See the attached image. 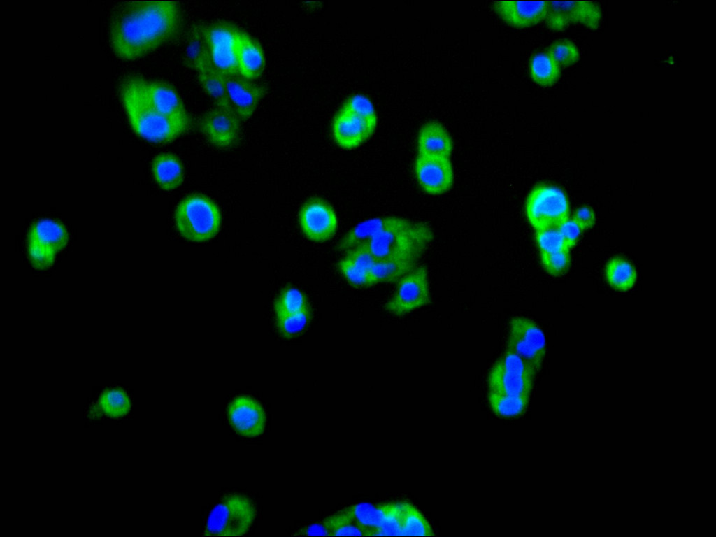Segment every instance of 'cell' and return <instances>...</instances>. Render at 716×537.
Returning <instances> with one entry per match:
<instances>
[{
	"mask_svg": "<svg viewBox=\"0 0 716 537\" xmlns=\"http://www.w3.org/2000/svg\"><path fill=\"white\" fill-rule=\"evenodd\" d=\"M410 220L395 216L379 217L366 220L352 227L339 241L337 248L341 251L365 243L384 231L408 224Z\"/></svg>",
	"mask_w": 716,
	"mask_h": 537,
	"instance_id": "20",
	"label": "cell"
},
{
	"mask_svg": "<svg viewBox=\"0 0 716 537\" xmlns=\"http://www.w3.org/2000/svg\"><path fill=\"white\" fill-rule=\"evenodd\" d=\"M235 53L239 76L250 81L261 76L265 66L263 49L257 40L240 29L236 35Z\"/></svg>",
	"mask_w": 716,
	"mask_h": 537,
	"instance_id": "19",
	"label": "cell"
},
{
	"mask_svg": "<svg viewBox=\"0 0 716 537\" xmlns=\"http://www.w3.org/2000/svg\"><path fill=\"white\" fill-rule=\"evenodd\" d=\"M541 264L550 275L557 276L568 269L571 263L570 250H561L549 253H540Z\"/></svg>",
	"mask_w": 716,
	"mask_h": 537,
	"instance_id": "38",
	"label": "cell"
},
{
	"mask_svg": "<svg viewBox=\"0 0 716 537\" xmlns=\"http://www.w3.org/2000/svg\"><path fill=\"white\" fill-rule=\"evenodd\" d=\"M338 266L350 285L355 287L368 286V274L356 266L345 257L338 262Z\"/></svg>",
	"mask_w": 716,
	"mask_h": 537,
	"instance_id": "39",
	"label": "cell"
},
{
	"mask_svg": "<svg viewBox=\"0 0 716 537\" xmlns=\"http://www.w3.org/2000/svg\"><path fill=\"white\" fill-rule=\"evenodd\" d=\"M420 257L399 255L378 259L368 273V286L399 280L417 266Z\"/></svg>",
	"mask_w": 716,
	"mask_h": 537,
	"instance_id": "23",
	"label": "cell"
},
{
	"mask_svg": "<svg viewBox=\"0 0 716 537\" xmlns=\"http://www.w3.org/2000/svg\"><path fill=\"white\" fill-rule=\"evenodd\" d=\"M296 536H329V531L327 526L323 522H315L310 524L298 530Z\"/></svg>",
	"mask_w": 716,
	"mask_h": 537,
	"instance_id": "44",
	"label": "cell"
},
{
	"mask_svg": "<svg viewBox=\"0 0 716 537\" xmlns=\"http://www.w3.org/2000/svg\"><path fill=\"white\" fill-rule=\"evenodd\" d=\"M404 502L389 503L383 522L372 536H401Z\"/></svg>",
	"mask_w": 716,
	"mask_h": 537,
	"instance_id": "34",
	"label": "cell"
},
{
	"mask_svg": "<svg viewBox=\"0 0 716 537\" xmlns=\"http://www.w3.org/2000/svg\"><path fill=\"white\" fill-rule=\"evenodd\" d=\"M99 404L108 415L118 417L125 415L130 408V401L127 394L120 389L104 391L100 396Z\"/></svg>",
	"mask_w": 716,
	"mask_h": 537,
	"instance_id": "33",
	"label": "cell"
},
{
	"mask_svg": "<svg viewBox=\"0 0 716 537\" xmlns=\"http://www.w3.org/2000/svg\"><path fill=\"white\" fill-rule=\"evenodd\" d=\"M222 76L228 99L236 115L241 121L251 117L266 93V87L247 80L238 74Z\"/></svg>",
	"mask_w": 716,
	"mask_h": 537,
	"instance_id": "15",
	"label": "cell"
},
{
	"mask_svg": "<svg viewBox=\"0 0 716 537\" xmlns=\"http://www.w3.org/2000/svg\"><path fill=\"white\" fill-rule=\"evenodd\" d=\"M299 223L310 241L323 243L336 233L338 221L336 211L326 201L315 197L308 200L299 213Z\"/></svg>",
	"mask_w": 716,
	"mask_h": 537,
	"instance_id": "12",
	"label": "cell"
},
{
	"mask_svg": "<svg viewBox=\"0 0 716 537\" xmlns=\"http://www.w3.org/2000/svg\"><path fill=\"white\" fill-rule=\"evenodd\" d=\"M528 222L535 229L557 227L569 217V203L559 187L541 185L528 194L525 203Z\"/></svg>",
	"mask_w": 716,
	"mask_h": 537,
	"instance_id": "7",
	"label": "cell"
},
{
	"mask_svg": "<svg viewBox=\"0 0 716 537\" xmlns=\"http://www.w3.org/2000/svg\"><path fill=\"white\" fill-rule=\"evenodd\" d=\"M228 420L240 435L255 437L264 431L266 417L259 402L247 396L236 397L227 408Z\"/></svg>",
	"mask_w": 716,
	"mask_h": 537,
	"instance_id": "17",
	"label": "cell"
},
{
	"mask_svg": "<svg viewBox=\"0 0 716 537\" xmlns=\"http://www.w3.org/2000/svg\"><path fill=\"white\" fill-rule=\"evenodd\" d=\"M536 374L515 354L506 350L489 373L488 392L531 397Z\"/></svg>",
	"mask_w": 716,
	"mask_h": 537,
	"instance_id": "6",
	"label": "cell"
},
{
	"mask_svg": "<svg viewBox=\"0 0 716 537\" xmlns=\"http://www.w3.org/2000/svg\"><path fill=\"white\" fill-rule=\"evenodd\" d=\"M311 317L308 308L296 313L277 318V327L285 337L291 338L301 334L307 327Z\"/></svg>",
	"mask_w": 716,
	"mask_h": 537,
	"instance_id": "35",
	"label": "cell"
},
{
	"mask_svg": "<svg viewBox=\"0 0 716 537\" xmlns=\"http://www.w3.org/2000/svg\"><path fill=\"white\" fill-rule=\"evenodd\" d=\"M434 531L423 514L413 504L404 502L401 536H433Z\"/></svg>",
	"mask_w": 716,
	"mask_h": 537,
	"instance_id": "31",
	"label": "cell"
},
{
	"mask_svg": "<svg viewBox=\"0 0 716 537\" xmlns=\"http://www.w3.org/2000/svg\"><path fill=\"white\" fill-rule=\"evenodd\" d=\"M529 69L533 81L541 86H552L560 78V66L547 52L534 55L529 60Z\"/></svg>",
	"mask_w": 716,
	"mask_h": 537,
	"instance_id": "27",
	"label": "cell"
},
{
	"mask_svg": "<svg viewBox=\"0 0 716 537\" xmlns=\"http://www.w3.org/2000/svg\"><path fill=\"white\" fill-rule=\"evenodd\" d=\"M580 229L586 230L593 227L596 222V216L593 209L589 206L578 208L572 217Z\"/></svg>",
	"mask_w": 716,
	"mask_h": 537,
	"instance_id": "43",
	"label": "cell"
},
{
	"mask_svg": "<svg viewBox=\"0 0 716 537\" xmlns=\"http://www.w3.org/2000/svg\"><path fill=\"white\" fill-rule=\"evenodd\" d=\"M535 238L540 253L568 250L557 227L535 230Z\"/></svg>",
	"mask_w": 716,
	"mask_h": 537,
	"instance_id": "37",
	"label": "cell"
},
{
	"mask_svg": "<svg viewBox=\"0 0 716 537\" xmlns=\"http://www.w3.org/2000/svg\"><path fill=\"white\" fill-rule=\"evenodd\" d=\"M238 28L226 21L203 26V34L213 66L222 75L238 74L235 39Z\"/></svg>",
	"mask_w": 716,
	"mask_h": 537,
	"instance_id": "9",
	"label": "cell"
},
{
	"mask_svg": "<svg viewBox=\"0 0 716 537\" xmlns=\"http://www.w3.org/2000/svg\"><path fill=\"white\" fill-rule=\"evenodd\" d=\"M331 536H365L364 531L357 523H345L331 530Z\"/></svg>",
	"mask_w": 716,
	"mask_h": 537,
	"instance_id": "45",
	"label": "cell"
},
{
	"mask_svg": "<svg viewBox=\"0 0 716 537\" xmlns=\"http://www.w3.org/2000/svg\"><path fill=\"white\" fill-rule=\"evenodd\" d=\"M452 146L449 133L441 123L431 121L421 127L417 138L418 155L450 158Z\"/></svg>",
	"mask_w": 716,
	"mask_h": 537,
	"instance_id": "24",
	"label": "cell"
},
{
	"mask_svg": "<svg viewBox=\"0 0 716 537\" xmlns=\"http://www.w3.org/2000/svg\"><path fill=\"white\" fill-rule=\"evenodd\" d=\"M68 242V233L58 222L50 219L37 221L28 234V243L56 255Z\"/></svg>",
	"mask_w": 716,
	"mask_h": 537,
	"instance_id": "25",
	"label": "cell"
},
{
	"mask_svg": "<svg viewBox=\"0 0 716 537\" xmlns=\"http://www.w3.org/2000/svg\"><path fill=\"white\" fill-rule=\"evenodd\" d=\"M256 515V508L248 497L227 494L210 513L203 535L243 536L250 530Z\"/></svg>",
	"mask_w": 716,
	"mask_h": 537,
	"instance_id": "5",
	"label": "cell"
},
{
	"mask_svg": "<svg viewBox=\"0 0 716 537\" xmlns=\"http://www.w3.org/2000/svg\"><path fill=\"white\" fill-rule=\"evenodd\" d=\"M343 108L363 117L377 120L375 108L372 102L362 94L351 96Z\"/></svg>",
	"mask_w": 716,
	"mask_h": 537,
	"instance_id": "40",
	"label": "cell"
},
{
	"mask_svg": "<svg viewBox=\"0 0 716 537\" xmlns=\"http://www.w3.org/2000/svg\"><path fill=\"white\" fill-rule=\"evenodd\" d=\"M548 1H500L493 3L498 15L507 24L520 28L535 25L545 20Z\"/></svg>",
	"mask_w": 716,
	"mask_h": 537,
	"instance_id": "18",
	"label": "cell"
},
{
	"mask_svg": "<svg viewBox=\"0 0 716 537\" xmlns=\"http://www.w3.org/2000/svg\"><path fill=\"white\" fill-rule=\"evenodd\" d=\"M557 228L569 250L576 245L582 231L575 220L569 217L559 223Z\"/></svg>",
	"mask_w": 716,
	"mask_h": 537,
	"instance_id": "42",
	"label": "cell"
},
{
	"mask_svg": "<svg viewBox=\"0 0 716 537\" xmlns=\"http://www.w3.org/2000/svg\"><path fill=\"white\" fill-rule=\"evenodd\" d=\"M429 302L427 270L417 266L399 280L392 296L385 303V309L391 314L403 315Z\"/></svg>",
	"mask_w": 716,
	"mask_h": 537,
	"instance_id": "10",
	"label": "cell"
},
{
	"mask_svg": "<svg viewBox=\"0 0 716 537\" xmlns=\"http://www.w3.org/2000/svg\"><path fill=\"white\" fill-rule=\"evenodd\" d=\"M152 173L157 185L165 191H172L184 180V169L180 160L174 155L162 153L152 162Z\"/></svg>",
	"mask_w": 716,
	"mask_h": 537,
	"instance_id": "26",
	"label": "cell"
},
{
	"mask_svg": "<svg viewBox=\"0 0 716 537\" xmlns=\"http://www.w3.org/2000/svg\"><path fill=\"white\" fill-rule=\"evenodd\" d=\"M432 238L428 225L410 221L405 226L387 229L363 244L376 260L399 255L420 257Z\"/></svg>",
	"mask_w": 716,
	"mask_h": 537,
	"instance_id": "4",
	"label": "cell"
},
{
	"mask_svg": "<svg viewBox=\"0 0 716 537\" xmlns=\"http://www.w3.org/2000/svg\"><path fill=\"white\" fill-rule=\"evenodd\" d=\"M546 52L560 67L569 66L580 58L576 45L566 39L555 41L548 47Z\"/></svg>",
	"mask_w": 716,
	"mask_h": 537,
	"instance_id": "36",
	"label": "cell"
},
{
	"mask_svg": "<svg viewBox=\"0 0 716 537\" xmlns=\"http://www.w3.org/2000/svg\"><path fill=\"white\" fill-rule=\"evenodd\" d=\"M192 68L196 71L201 85L213 99L215 106L234 111L227 96L222 76L213 66L208 51L193 64Z\"/></svg>",
	"mask_w": 716,
	"mask_h": 537,
	"instance_id": "22",
	"label": "cell"
},
{
	"mask_svg": "<svg viewBox=\"0 0 716 537\" xmlns=\"http://www.w3.org/2000/svg\"><path fill=\"white\" fill-rule=\"evenodd\" d=\"M144 86L151 103L162 114L176 120H191L180 97L170 85L144 80Z\"/></svg>",
	"mask_w": 716,
	"mask_h": 537,
	"instance_id": "21",
	"label": "cell"
},
{
	"mask_svg": "<svg viewBox=\"0 0 716 537\" xmlns=\"http://www.w3.org/2000/svg\"><path fill=\"white\" fill-rule=\"evenodd\" d=\"M487 400L490 408L496 415L503 417H514L525 411L528 407L530 397L488 392Z\"/></svg>",
	"mask_w": 716,
	"mask_h": 537,
	"instance_id": "30",
	"label": "cell"
},
{
	"mask_svg": "<svg viewBox=\"0 0 716 537\" xmlns=\"http://www.w3.org/2000/svg\"><path fill=\"white\" fill-rule=\"evenodd\" d=\"M606 279L610 285L618 291H627L632 288L637 280L634 266L628 260L614 257L608 261L606 267Z\"/></svg>",
	"mask_w": 716,
	"mask_h": 537,
	"instance_id": "28",
	"label": "cell"
},
{
	"mask_svg": "<svg viewBox=\"0 0 716 537\" xmlns=\"http://www.w3.org/2000/svg\"><path fill=\"white\" fill-rule=\"evenodd\" d=\"M144 80L129 77L121 85V101L129 123L133 130L147 141L171 142L190 129L192 120L173 119L159 112L146 94Z\"/></svg>",
	"mask_w": 716,
	"mask_h": 537,
	"instance_id": "2",
	"label": "cell"
},
{
	"mask_svg": "<svg viewBox=\"0 0 716 537\" xmlns=\"http://www.w3.org/2000/svg\"><path fill=\"white\" fill-rule=\"evenodd\" d=\"M241 122L234 111L215 106L200 117L198 127L212 145L227 148L238 140Z\"/></svg>",
	"mask_w": 716,
	"mask_h": 537,
	"instance_id": "13",
	"label": "cell"
},
{
	"mask_svg": "<svg viewBox=\"0 0 716 537\" xmlns=\"http://www.w3.org/2000/svg\"><path fill=\"white\" fill-rule=\"evenodd\" d=\"M506 350L513 352L538 373L546 352L544 333L532 320L515 317L509 324Z\"/></svg>",
	"mask_w": 716,
	"mask_h": 537,
	"instance_id": "8",
	"label": "cell"
},
{
	"mask_svg": "<svg viewBox=\"0 0 716 537\" xmlns=\"http://www.w3.org/2000/svg\"><path fill=\"white\" fill-rule=\"evenodd\" d=\"M183 22L182 12L176 1L125 2L113 17L110 43L117 56L134 59L176 38Z\"/></svg>",
	"mask_w": 716,
	"mask_h": 537,
	"instance_id": "1",
	"label": "cell"
},
{
	"mask_svg": "<svg viewBox=\"0 0 716 537\" xmlns=\"http://www.w3.org/2000/svg\"><path fill=\"white\" fill-rule=\"evenodd\" d=\"M177 230L186 240L202 243L215 236L221 226L217 205L208 197L192 194L178 205L174 213Z\"/></svg>",
	"mask_w": 716,
	"mask_h": 537,
	"instance_id": "3",
	"label": "cell"
},
{
	"mask_svg": "<svg viewBox=\"0 0 716 537\" xmlns=\"http://www.w3.org/2000/svg\"><path fill=\"white\" fill-rule=\"evenodd\" d=\"M414 170L420 187L429 194H443L453 184L450 158L417 155Z\"/></svg>",
	"mask_w": 716,
	"mask_h": 537,
	"instance_id": "14",
	"label": "cell"
},
{
	"mask_svg": "<svg viewBox=\"0 0 716 537\" xmlns=\"http://www.w3.org/2000/svg\"><path fill=\"white\" fill-rule=\"evenodd\" d=\"M389 503L373 505L359 503L350 506L355 522L364 531L365 536H372L383 522Z\"/></svg>",
	"mask_w": 716,
	"mask_h": 537,
	"instance_id": "29",
	"label": "cell"
},
{
	"mask_svg": "<svg viewBox=\"0 0 716 537\" xmlns=\"http://www.w3.org/2000/svg\"><path fill=\"white\" fill-rule=\"evenodd\" d=\"M348 258L356 266L368 274L376 259L364 244L357 245L346 251Z\"/></svg>",
	"mask_w": 716,
	"mask_h": 537,
	"instance_id": "41",
	"label": "cell"
},
{
	"mask_svg": "<svg viewBox=\"0 0 716 537\" xmlns=\"http://www.w3.org/2000/svg\"><path fill=\"white\" fill-rule=\"evenodd\" d=\"M309 308L304 294L295 287H287L278 296L274 311L277 318L296 313Z\"/></svg>",
	"mask_w": 716,
	"mask_h": 537,
	"instance_id": "32",
	"label": "cell"
},
{
	"mask_svg": "<svg viewBox=\"0 0 716 537\" xmlns=\"http://www.w3.org/2000/svg\"><path fill=\"white\" fill-rule=\"evenodd\" d=\"M602 14L599 5L594 1H549L545 16L547 26L554 31L564 29L571 23H580L596 29Z\"/></svg>",
	"mask_w": 716,
	"mask_h": 537,
	"instance_id": "11",
	"label": "cell"
},
{
	"mask_svg": "<svg viewBox=\"0 0 716 537\" xmlns=\"http://www.w3.org/2000/svg\"><path fill=\"white\" fill-rule=\"evenodd\" d=\"M376 124L377 120L363 117L342 107L334 118L331 134L338 145L352 149L371 136Z\"/></svg>",
	"mask_w": 716,
	"mask_h": 537,
	"instance_id": "16",
	"label": "cell"
}]
</instances>
